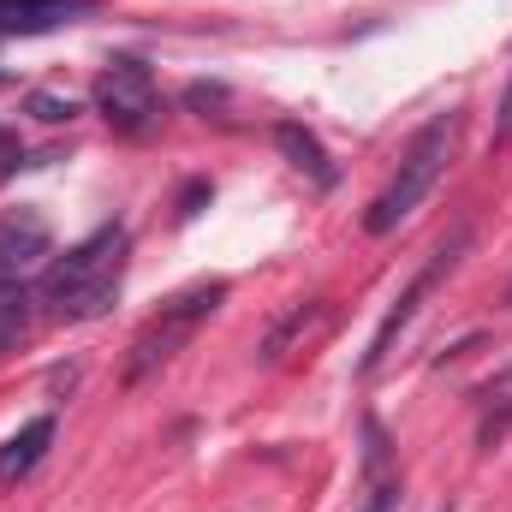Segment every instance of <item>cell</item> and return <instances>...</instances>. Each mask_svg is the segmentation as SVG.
<instances>
[{
	"label": "cell",
	"instance_id": "1",
	"mask_svg": "<svg viewBox=\"0 0 512 512\" xmlns=\"http://www.w3.org/2000/svg\"><path fill=\"white\" fill-rule=\"evenodd\" d=\"M131 268V233L120 221L96 227L90 239H78L66 256H54L36 280V298L54 322H96L120 304Z\"/></svg>",
	"mask_w": 512,
	"mask_h": 512
},
{
	"label": "cell",
	"instance_id": "2",
	"mask_svg": "<svg viewBox=\"0 0 512 512\" xmlns=\"http://www.w3.org/2000/svg\"><path fill=\"white\" fill-rule=\"evenodd\" d=\"M447 155H453V114H435L429 126L417 131L411 143H405V155H399V167H393V179L382 185V197L370 203V215H364V233H393L429 191H435V179L447 173Z\"/></svg>",
	"mask_w": 512,
	"mask_h": 512
},
{
	"label": "cell",
	"instance_id": "3",
	"mask_svg": "<svg viewBox=\"0 0 512 512\" xmlns=\"http://www.w3.org/2000/svg\"><path fill=\"white\" fill-rule=\"evenodd\" d=\"M221 298H227V280H197V286H185L179 298H167L161 304V316H149L143 328H137V340H131L126 352V382H143L149 370H161V364H173L179 358V346L221 310Z\"/></svg>",
	"mask_w": 512,
	"mask_h": 512
},
{
	"label": "cell",
	"instance_id": "4",
	"mask_svg": "<svg viewBox=\"0 0 512 512\" xmlns=\"http://www.w3.org/2000/svg\"><path fill=\"white\" fill-rule=\"evenodd\" d=\"M96 114L120 137H143V131L161 120V96H155V72L137 60V54H114L102 72H96V90H90Z\"/></svg>",
	"mask_w": 512,
	"mask_h": 512
},
{
	"label": "cell",
	"instance_id": "5",
	"mask_svg": "<svg viewBox=\"0 0 512 512\" xmlns=\"http://www.w3.org/2000/svg\"><path fill=\"white\" fill-rule=\"evenodd\" d=\"M54 262V227L36 209H6L0 215V286H24Z\"/></svg>",
	"mask_w": 512,
	"mask_h": 512
},
{
	"label": "cell",
	"instance_id": "6",
	"mask_svg": "<svg viewBox=\"0 0 512 512\" xmlns=\"http://www.w3.org/2000/svg\"><path fill=\"white\" fill-rule=\"evenodd\" d=\"M459 251H465V233H453V239H447L441 251L429 256V268H423V274H411V286H405V292L393 298V310L382 316V328H376V340H370V352H364V364H358L364 376H376V370L387 364V352H393V340L405 334V322L417 316V304H423V292H429V286H435V280H441V274H447L453 262H459Z\"/></svg>",
	"mask_w": 512,
	"mask_h": 512
},
{
	"label": "cell",
	"instance_id": "7",
	"mask_svg": "<svg viewBox=\"0 0 512 512\" xmlns=\"http://www.w3.org/2000/svg\"><path fill=\"white\" fill-rule=\"evenodd\" d=\"M102 0H0V36H48L90 18Z\"/></svg>",
	"mask_w": 512,
	"mask_h": 512
},
{
	"label": "cell",
	"instance_id": "8",
	"mask_svg": "<svg viewBox=\"0 0 512 512\" xmlns=\"http://www.w3.org/2000/svg\"><path fill=\"white\" fill-rule=\"evenodd\" d=\"M274 149H280V155H286V161H292V167H298L310 185L334 191V179H340V173H334V161H328L322 137H316L310 126H298V120H280V126H274Z\"/></svg>",
	"mask_w": 512,
	"mask_h": 512
},
{
	"label": "cell",
	"instance_id": "9",
	"mask_svg": "<svg viewBox=\"0 0 512 512\" xmlns=\"http://www.w3.org/2000/svg\"><path fill=\"white\" fill-rule=\"evenodd\" d=\"M54 447V417H30L18 435H6L0 441V483H18V477H30L36 465H42V453Z\"/></svg>",
	"mask_w": 512,
	"mask_h": 512
},
{
	"label": "cell",
	"instance_id": "10",
	"mask_svg": "<svg viewBox=\"0 0 512 512\" xmlns=\"http://www.w3.org/2000/svg\"><path fill=\"white\" fill-rule=\"evenodd\" d=\"M24 322H30V310H24V286H0V352L24 334Z\"/></svg>",
	"mask_w": 512,
	"mask_h": 512
},
{
	"label": "cell",
	"instance_id": "11",
	"mask_svg": "<svg viewBox=\"0 0 512 512\" xmlns=\"http://www.w3.org/2000/svg\"><path fill=\"white\" fill-rule=\"evenodd\" d=\"M30 114H36L42 126H66V120L78 114V102H72V96H42V90H36V96H30Z\"/></svg>",
	"mask_w": 512,
	"mask_h": 512
},
{
	"label": "cell",
	"instance_id": "12",
	"mask_svg": "<svg viewBox=\"0 0 512 512\" xmlns=\"http://www.w3.org/2000/svg\"><path fill=\"white\" fill-rule=\"evenodd\" d=\"M495 149L512 143V72H507V90H501V108H495V137H489Z\"/></svg>",
	"mask_w": 512,
	"mask_h": 512
},
{
	"label": "cell",
	"instance_id": "13",
	"mask_svg": "<svg viewBox=\"0 0 512 512\" xmlns=\"http://www.w3.org/2000/svg\"><path fill=\"white\" fill-rule=\"evenodd\" d=\"M393 501H399V483H382V489H376L358 512H393Z\"/></svg>",
	"mask_w": 512,
	"mask_h": 512
},
{
	"label": "cell",
	"instance_id": "14",
	"mask_svg": "<svg viewBox=\"0 0 512 512\" xmlns=\"http://www.w3.org/2000/svg\"><path fill=\"white\" fill-rule=\"evenodd\" d=\"M441 512H453V501H447V507H441Z\"/></svg>",
	"mask_w": 512,
	"mask_h": 512
},
{
	"label": "cell",
	"instance_id": "15",
	"mask_svg": "<svg viewBox=\"0 0 512 512\" xmlns=\"http://www.w3.org/2000/svg\"><path fill=\"white\" fill-rule=\"evenodd\" d=\"M0 149H6V137H0Z\"/></svg>",
	"mask_w": 512,
	"mask_h": 512
}]
</instances>
